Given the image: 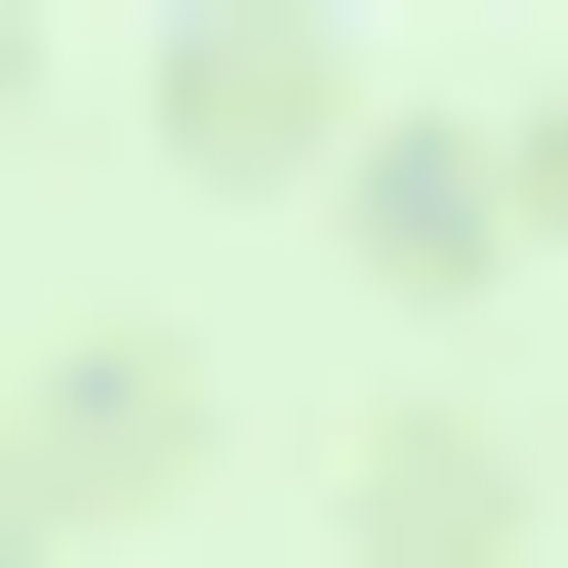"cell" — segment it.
I'll return each instance as SVG.
<instances>
[{
	"mask_svg": "<svg viewBox=\"0 0 568 568\" xmlns=\"http://www.w3.org/2000/svg\"><path fill=\"white\" fill-rule=\"evenodd\" d=\"M366 284H528V163L487 122H366Z\"/></svg>",
	"mask_w": 568,
	"mask_h": 568,
	"instance_id": "6da1fadb",
	"label": "cell"
}]
</instances>
